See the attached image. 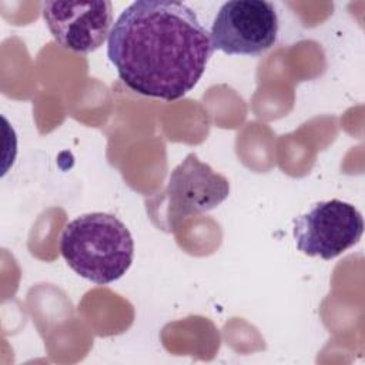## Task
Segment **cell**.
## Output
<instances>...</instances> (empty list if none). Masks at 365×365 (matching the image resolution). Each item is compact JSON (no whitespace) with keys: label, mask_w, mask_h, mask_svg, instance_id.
I'll return each mask as SVG.
<instances>
[{"label":"cell","mask_w":365,"mask_h":365,"mask_svg":"<svg viewBox=\"0 0 365 365\" xmlns=\"http://www.w3.org/2000/svg\"><path fill=\"white\" fill-rule=\"evenodd\" d=\"M277 34V10L265 0L224 3L210 33L214 50L230 56H259L275 44Z\"/></svg>","instance_id":"4"},{"label":"cell","mask_w":365,"mask_h":365,"mask_svg":"<svg viewBox=\"0 0 365 365\" xmlns=\"http://www.w3.org/2000/svg\"><path fill=\"white\" fill-rule=\"evenodd\" d=\"M43 19L53 38L66 50L91 53L110 36L113 6L110 1H46Z\"/></svg>","instance_id":"6"},{"label":"cell","mask_w":365,"mask_h":365,"mask_svg":"<svg viewBox=\"0 0 365 365\" xmlns=\"http://www.w3.org/2000/svg\"><path fill=\"white\" fill-rule=\"evenodd\" d=\"M364 218L359 210L341 200L319 201L294 220L297 248L309 257L332 259L359 242Z\"/></svg>","instance_id":"5"},{"label":"cell","mask_w":365,"mask_h":365,"mask_svg":"<svg viewBox=\"0 0 365 365\" xmlns=\"http://www.w3.org/2000/svg\"><path fill=\"white\" fill-rule=\"evenodd\" d=\"M214 47L197 13L181 1L137 0L115 20L108 60L137 94L174 101L190 93Z\"/></svg>","instance_id":"1"},{"label":"cell","mask_w":365,"mask_h":365,"mask_svg":"<svg viewBox=\"0 0 365 365\" xmlns=\"http://www.w3.org/2000/svg\"><path fill=\"white\" fill-rule=\"evenodd\" d=\"M60 252L76 274L97 285H106L120 279L131 267L134 240L115 215L90 212L64 227Z\"/></svg>","instance_id":"2"},{"label":"cell","mask_w":365,"mask_h":365,"mask_svg":"<svg viewBox=\"0 0 365 365\" xmlns=\"http://www.w3.org/2000/svg\"><path fill=\"white\" fill-rule=\"evenodd\" d=\"M230 195L228 180L198 160L195 154H188L170 174L168 185L153 197L155 201L147 204V210L163 207V214L154 222L167 231L174 230L182 220L217 208Z\"/></svg>","instance_id":"3"}]
</instances>
